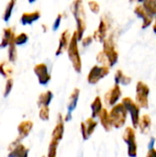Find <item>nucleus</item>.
<instances>
[{
	"label": "nucleus",
	"mask_w": 156,
	"mask_h": 157,
	"mask_svg": "<svg viewBox=\"0 0 156 157\" xmlns=\"http://www.w3.org/2000/svg\"><path fill=\"white\" fill-rule=\"evenodd\" d=\"M71 12L76 21V33L79 40H82L83 35L86 29V12L84 9L83 0H74L71 5Z\"/></svg>",
	"instance_id": "1"
},
{
	"label": "nucleus",
	"mask_w": 156,
	"mask_h": 157,
	"mask_svg": "<svg viewBox=\"0 0 156 157\" xmlns=\"http://www.w3.org/2000/svg\"><path fill=\"white\" fill-rule=\"evenodd\" d=\"M78 41H79V40L77 37V33H76V31H74L71 38V41H70L69 47L67 49V52H68V57L72 63V65H73L74 71L79 74L82 71V60H81V57L79 54Z\"/></svg>",
	"instance_id": "2"
},
{
	"label": "nucleus",
	"mask_w": 156,
	"mask_h": 157,
	"mask_svg": "<svg viewBox=\"0 0 156 157\" xmlns=\"http://www.w3.org/2000/svg\"><path fill=\"white\" fill-rule=\"evenodd\" d=\"M127 115H128V111L125 106L122 104V102L120 104L114 105L109 112V116H110L114 128L116 129L122 128L126 123Z\"/></svg>",
	"instance_id": "3"
},
{
	"label": "nucleus",
	"mask_w": 156,
	"mask_h": 157,
	"mask_svg": "<svg viewBox=\"0 0 156 157\" xmlns=\"http://www.w3.org/2000/svg\"><path fill=\"white\" fill-rule=\"evenodd\" d=\"M102 52L106 55L108 61V66H114L119 59V52L116 50V44L113 36H108L103 41V50Z\"/></svg>",
	"instance_id": "4"
},
{
	"label": "nucleus",
	"mask_w": 156,
	"mask_h": 157,
	"mask_svg": "<svg viewBox=\"0 0 156 157\" xmlns=\"http://www.w3.org/2000/svg\"><path fill=\"white\" fill-rule=\"evenodd\" d=\"M150 94V87L143 82L139 81L136 86L135 102L141 109H147L149 106L148 96Z\"/></svg>",
	"instance_id": "5"
},
{
	"label": "nucleus",
	"mask_w": 156,
	"mask_h": 157,
	"mask_svg": "<svg viewBox=\"0 0 156 157\" xmlns=\"http://www.w3.org/2000/svg\"><path fill=\"white\" fill-rule=\"evenodd\" d=\"M122 104L125 106L128 113L131 115V123L133 125L134 129H137L139 127V122H140V109L141 108L138 106L136 102H134L131 98L127 97L122 99Z\"/></svg>",
	"instance_id": "6"
},
{
	"label": "nucleus",
	"mask_w": 156,
	"mask_h": 157,
	"mask_svg": "<svg viewBox=\"0 0 156 157\" xmlns=\"http://www.w3.org/2000/svg\"><path fill=\"white\" fill-rule=\"evenodd\" d=\"M122 139L128 145V155L131 157L137 155V144H136V134L134 128L127 127L123 132Z\"/></svg>",
	"instance_id": "7"
},
{
	"label": "nucleus",
	"mask_w": 156,
	"mask_h": 157,
	"mask_svg": "<svg viewBox=\"0 0 156 157\" xmlns=\"http://www.w3.org/2000/svg\"><path fill=\"white\" fill-rule=\"evenodd\" d=\"M108 74H109V67L108 66L95 65L92 67V69L90 70V72L87 75V82L90 85H96L102 78L106 77Z\"/></svg>",
	"instance_id": "8"
},
{
	"label": "nucleus",
	"mask_w": 156,
	"mask_h": 157,
	"mask_svg": "<svg viewBox=\"0 0 156 157\" xmlns=\"http://www.w3.org/2000/svg\"><path fill=\"white\" fill-rule=\"evenodd\" d=\"M33 71L38 78L40 85L46 86L51 81V75L48 71V67L45 63H38L34 66Z\"/></svg>",
	"instance_id": "9"
},
{
	"label": "nucleus",
	"mask_w": 156,
	"mask_h": 157,
	"mask_svg": "<svg viewBox=\"0 0 156 157\" xmlns=\"http://www.w3.org/2000/svg\"><path fill=\"white\" fill-rule=\"evenodd\" d=\"M121 89H120V85L116 84L112 88H110L106 94H105V97H104V100H105V103L108 105V106H110V107H113L114 105L117 104V102L120 100V98H121Z\"/></svg>",
	"instance_id": "10"
},
{
	"label": "nucleus",
	"mask_w": 156,
	"mask_h": 157,
	"mask_svg": "<svg viewBox=\"0 0 156 157\" xmlns=\"http://www.w3.org/2000/svg\"><path fill=\"white\" fill-rule=\"evenodd\" d=\"M108 28H109V23L108 21V18L103 16L100 19L97 29H96L94 32V35H93L94 40L98 42H103L105 39L107 38Z\"/></svg>",
	"instance_id": "11"
},
{
	"label": "nucleus",
	"mask_w": 156,
	"mask_h": 157,
	"mask_svg": "<svg viewBox=\"0 0 156 157\" xmlns=\"http://www.w3.org/2000/svg\"><path fill=\"white\" fill-rule=\"evenodd\" d=\"M97 126V121L94 120V118H88L86 121L81 123V133L84 140H88L91 135L94 133L96 128Z\"/></svg>",
	"instance_id": "12"
},
{
	"label": "nucleus",
	"mask_w": 156,
	"mask_h": 157,
	"mask_svg": "<svg viewBox=\"0 0 156 157\" xmlns=\"http://www.w3.org/2000/svg\"><path fill=\"white\" fill-rule=\"evenodd\" d=\"M134 13H135V15H136L138 17H140V18L143 19V26H142L143 29H146V28H148L150 25H152V23H153V18H154V17L145 10V8L143 7V5H138V6H136L135 8H134Z\"/></svg>",
	"instance_id": "13"
},
{
	"label": "nucleus",
	"mask_w": 156,
	"mask_h": 157,
	"mask_svg": "<svg viewBox=\"0 0 156 157\" xmlns=\"http://www.w3.org/2000/svg\"><path fill=\"white\" fill-rule=\"evenodd\" d=\"M71 34L69 33V30L68 29H65L60 36V39H59V45H58V48L56 50V52L55 54L57 56L63 54L65 51H67L68 47H69V44H70V41H71Z\"/></svg>",
	"instance_id": "14"
},
{
	"label": "nucleus",
	"mask_w": 156,
	"mask_h": 157,
	"mask_svg": "<svg viewBox=\"0 0 156 157\" xmlns=\"http://www.w3.org/2000/svg\"><path fill=\"white\" fill-rule=\"evenodd\" d=\"M63 118L62 116V114H58V118H57V123L52 131L51 133V139L52 140H56V141H61L63 137V132H64V124H63Z\"/></svg>",
	"instance_id": "15"
},
{
	"label": "nucleus",
	"mask_w": 156,
	"mask_h": 157,
	"mask_svg": "<svg viewBox=\"0 0 156 157\" xmlns=\"http://www.w3.org/2000/svg\"><path fill=\"white\" fill-rule=\"evenodd\" d=\"M33 128V122L31 121H23L17 126L18 137L23 140L28 137Z\"/></svg>",
	"instance_id": "16"
},
{
	"label": "nucleus",
	"mask_w": 156,
	"mask_h": 157,
	"mask_svg": "<svg viewBox=\"0 0 156 157\" xmlns=\"http://www.w3.org/2000/svg\"><path fill=\"white\" fill-rule=\"evenodd\" d=\"M99 118V121H100V123L103 127V129L106 131V132H110L114 126H113V123L111 121V119H110V116H109V112L106 109H103L98 116Z\"/></svg>",
	"instance_id": "17"
},
{
	"label": "nucleus",
	"mask_w": 156,
	"mask_h": 157,
	"mask_svg": "<svg viewBox=\"0 0 156 157\" xmlns=\"http://www.w3.org/2000/svg\"><path fill=\"white\" fill-rule=\"evenodd\" d=\"M40 17V12L36 10L34 12H25L21 15L20 22L23 26L31 25L33 22L39 20Z\"/></svg>",
	"instance_id": "18"
},
{
	"label": "nucleus",
	"mask_w": 156,
	"mask_h": 157,
	"mask_svg": "<svg viewBox=\"0 0 156 157\" xmlns=\"http://www.w3.org/2000/svg\"><path fill=\"white\" fill-rule=\"evenodd\" d=\"M16 34L14 32V29L10 27L4 29L3 30V36L1 39V42H0V49H4L6 47H8L9 43L15 39Z\"/></svg>",
	"instance_id": "19"
},
{
	"label": "nucleus",
	"mask_w": 156,
	"mask_h": 157,
	"mask_svg": "<svg viewBox=\"0 0 156 157\" xmlns=\"http://www.w3.org/2000/svg\"><path fill=\"white\" fill-rule=\"evenodd\" d=\"M29 148H27L21 143L17 144L12 150L9 151L8 156L9 157H26L29 155Z\"/></svg>",
	"instance_id": "20"
},
{
	"label": "nucleus",
	"mask_w": 156,
	"mask_h": 157,
	"mask_svg": "<svg viewBox=\"0 0 156 157\" xmlns=\"http://www.w3.org/2000/svg\"><path fill=\"white\" fill-rule=\"evenodd\" d=\"M152 126V119L148 114H144L140 118V122H139V129L141 133L143 134H147L151 129Z\"/></svg>",
	"instance_id": "21"
},
{
	"label": "nucleus",
	"mask_w": 156,
	"mask_h": 157,
	"mask_svg": "<svg viewBox=\"0 0 156 157\" xmlns=\"http://www.w3.org/2000/svg\"><path fill=\"white\" fill-rule=\"evenodd\" d=\"M79 96H80V89L74 88V91L72 92V94L70 95L69 98H68V102H67V106H66L68 112H72L73 110L75 109L77 102H78Z\"/></svg>",
	"instance_id": "22"
},
{
	"label": "nucleus",
	"mask_w": 156,
	"mask_h": 157,
	"mask_svg": "<svg viewBox=\"0 0 156 157\" xmlns=\"http://www.w3.org/2000/svg\"><path fill=\"white\" fill-rule=\"evenodd\" d=\"M52 98H53V94L50 90L41 93L39 96L38 101H37V104H38L39 108L43 107V106H49L51 104V100H52Z\"/></svg>",
	"instance_id": "23"
},
{
	"label": "nucleus",
	"mask_w": 156,
	"mask_h": 157,
	"mask_svg": "<svg viewBox=\"0 0 156 157\" xmlns=\"http://www.w3.org/2000/svg\"><path fill=\"white\" fill-rule=\"evenodd\" d=\"M13 73H14V69L9 61L8 62L4 61V62L0 63V75L3 77H5V78L11 77Z\"/></svg>",
	"instance_id": "24"
},
{
	"label": "nucleus",
	"mask_w": 156,
	"mask_h": 157,
	"mask_svg": "<svg viewBox=\"0 0 156 157\" xmlns=\"http://www.w3.org/2000/svg\"><path fill=\"white\" fill-rule=\"evenodd\" d=\"M114 79H115V83L120 85H123V86H128L131 83V78L128 75H125L124 73L121 70H117L114 75Z\"/></svg>",
	"instance_id": "25"
},
{
	"label": "nucleus",
	"mask_w": 156,
	"mask_h": 157,
	"mask_svg": "<svg viewBox=\"0 0 156 157\" xmlns=\"http://www.w3.org/2000/svg\"><path fill=\"white\" fill-rule=\"evenodd\" d=\"M91 109H92V117L95 119L99 116L101 110L103 109V104L100 97H97L94 101L91 103Z\"/></svg>",
	"instance_id": "26"
},
{
	"label": "nucleus",
	"mask_w": 156,
	"mask_h": 157,
	"mask_svg": "<svg viewBox=\"0 0 156 157\" xmlns=\"http://www.w3.org/2000/svg\"><path fill=\"white\" fill-rule=\"evenodd\" d=\"M7 57H8V61L11 63H15L17 62V44L15 42V39L8 45Z\"/></svg>",
	"instance_id": "27"
},
{
	"label": "nucleus",
	"mask_w": 156,
	"mask_h": 157,
	"mask_svg": "<svg viewBox=\"0 0 156 157\" xmlns=\"http://www.w3.org/2000/svg\"><path fill=\"white\" fill-rule=\"evenodd\" d=\"M16 3H17V0H9V2L7 3L6 8H5V11H4V15H3V20L5 22H8L11 16H12V12H13V9L16 6Z\"/></svg>",
	"instance_id": "28"
},
{
	"label": "nucleus",
	"mask_w": 156,
	"mask_h": 157,
	"mask_svg": "<svg viewBox=\"0 0 156 157\" xmlns=\"http://www.w3.org/2000/svg\"><path fill=\"white\" fill-rule=\"evenodd\" d=\"M143 6L153 17H156V0H145Z\"/></svg>",
	"instance_id": "29"
},
{
	"label": "nucleus",
	"mask_w": 156,
	"mask_h": 157,
	"mask_svg": "<svg viewBox=\"0 0 156 157\" xmlns=\"http://www.w3.org/2000/svg\"><path fill=\"white\" fill-rule=\"evenodd\" d=\"M58 145H59V141H56V140H52L51 139V141L50 143V145H49V149H48V156H56Z\"/></svg>",
	"instance_id": "30"
},
{
	"label": "nucleus",
	"mask_w": 156,
	"mask_h": 157,
	"mask_svg": "<svg viewBox=\"0 0 156 157\" xmlns=\"http://www.w3.org/2000/svg\"><path fill=\"white\" fill-rule=\"evenodd\" d=\"M39 117L43 121H49V119H50V109H49V106H43V107L40 108Z\"/></svg>",
	"instance_id": "31"
},
{
	"label": "nucleus",
	"mask_w": 156,
	"mask_h": 157,
	"mask_svg": "<svg viewBox=\"0 0 156 157\" xmlns=\"http://www.w3.org/2000/svg\"><path fill=\"white\" fill-rule=\"evenodd\" d=\"M28 40H29V36H28V34H26L24 32H22L15 37V42H16L17 46L24 45L25 43L28 42Z\"/></svg>",
	"instance_id": "32"
},
{
	"label": "nucleus",
	"mask_w": 156,
	"mask_h": 157,
	"mask_svg": "<svg viewBox=\"0 0 156 157\" xmlns=\"http://www.w3.org/2000/svg\"><path fill=\"white\" fill-rule=\"evenodd\" d=\"M13 86H14V80L12 77H8L6 78V86H5V89H4V97L7 98L9 96V94L11 93L12 89H13Z\"/></svg>",
	"instance_id": "33"
},
{
	"label": "nucleus",
	"mask_w": 156,
	"mask_h": 157,
	"mask_svg": "<svg viewBox=\"0 0 156 157\" xmlns=\"http://www.w3.org/2000/svg\"><path fill=\"white\" fill-rule=\"evenodd\" d=\"M88 6H89V9L91 10V12H93V13H95V14L99 13L100 6H99V4H98L97 1H94V0L89 1V2H88Z\"/></svg>",
	"instance_id": "34"
},
{
	"label": "nucleus",
	"mask_w": 156,
	"mask_h": 157,
	"mask_svg": "<svg viewBox=\"0 0 156 157\" xmlns=\"http://www.w3.org/2000/svg\"><path fill=\"white\" fill-rule=\"evenodd\" d=\"M63 16H62V14H58V16H57V17H56V19H55V21H54V23H53V25H52V30H57L58 29H59V27H60V24H61V21H62V17Z\"/></svg>",
	"instance_id": "35"
},
{
	"label": "nucleus",
	"mask_w": 156,
	"mask_h": 157,
	"mask_svg": "<svg viewBox=\"0 0 156 157\" xmlns=\"http://www.w3.org/2000/svg\"><path fill=\"white\" fill-rule=\"evenodd\" d=\"M93 40H94V38L92 36H87V37L82 39V40H81L82 41V45L86 48V47L89 46L93 42Z\"/></svg>",
	"instance_id": "36"
},
{
	"label": "nucleus",
	"mask_w": 156,
	"mask_h": 157,
	"mask_svg": "<svg viewBox=\"0 0 156 157\" xmlns=\"http://www.w3.org/2000/svg\"><path fill=\"white\" fill-rule=\"evenodd\" d=\"M147 156L149 157H154L156 156V149H154V147H150L148 153H147Z\"/></svg>",
	"instance_id": "37"
},
{
	"label": "nucleus",
	"mask_w": 156,
	"mask_h": 157,
	"mask_svg": "<svg viewBox=\"0 0 156 157\" xmlns=\"http://www.w3.org/2000/svg\"><path fill=\"white\" fill-rule=\"evenodd\" d=\"M153 29H154V33L156 34V17H155V21H154V25H153Z\"/></svg>",
	"instance_id": "38"
},
{
	"label": "nucleus",
	"mask_w": 156,
	"mask_h": 157,
	"mask_svg": "<svg viewBox=\"0 0 156 157\" xmlns=\"http://www.w3.org/2000/svg\"><path fill=\"white\" fill-rule=\"evenodd\" d=\"M41 27H42V29H43V32H46V31H47V27H46L44 24H42Z\"/></svg>",
	"instance_id": "39"
},
{
	"label": "nucleus",
	"mask_w": 156,
	"mask_h": 157,
	"mask_svg": "<svg viewBox=\"0 0 156 157\" xmlns=\"http://www.w3.org/2000/svg\"><path fill=\"white\" fill-rule=\"evenodd\" d=\"M28 1H29V4H32V3H34L36 0H28Z\"/></svg>",
	"instance_id": "40"
},
{
	"label": "nucleus",
	"mask_w": 156,
	"mask_h": 157,
	"mask_svg": "<svg viewBox=\"0 0 156 157\" xmlns=\"http://www.w3.org/2000/svg\"><path fill=\"white\" fill-rule=\"evenodd\" d=\"M137 1H138L139 3H143V2H144L145 0H137Z\"/></svg>",
	"instance_id": "41"
},
{
	"label": "nucleus",
	"mask_w": 156,
	"mask_h": 157,
	"mask_svg": "<svg viewBox=\"0 0 156 157\" xmlns=\"http://www.w3.org/2000/svg\"><path fill=\"white\" fill-rule=\"evenodd\" d=\"M134 1H136V0H130V2H134Z\"/></svg>",
	"instance_id": "42"
}]
</instances>
